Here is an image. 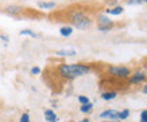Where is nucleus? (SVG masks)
Returning a JSON list of instances; mask_svg holds the SVG:
<instances>
[{"label": "nucleus", "mask_w": 147, "mask_h": 122, "mask_svg": "<svg viewBox=\"0 0 147 122\" xmlns=\"http://www.w3.org/2000/svg\"><path fill=\"white\" fill-rule=\"evenodd\" d=\"M102 8L101 4L94 1L89 3H74L58 11H53L47 15L51 22L55 23H67L76 28L85 30L92 26L93 19L100 15V9Z\"/></svg>", "instance_id": "1"}, {"label": "nucleus", "mask_w": 147, "mask_h": 122, "mask_svg": "<svg viewBox=\"0 0 147 122\" xmlns=\"http://www.w3.org/2000/svg\"><path fill=\"white\" fill-rule=\"evenodd\" d=\"M90 66L85 63H76V65H66V63H58V65H49L46 66L43 71V81L49 85L51 89L55 90L58 86V91L61 90L63 83L67 81L82 77L85 74H89Z\"/></svg>", "instance_id": "2"}, {"label": "nucleus", "mask_w": 147, "mask_h": 122, "mask_svg": "<svg viewBox=\"0 0 147 122\" xmlns=\"http://www.w3.org/2000/svg\"><path fill=\"white\" fill-rule=\"evenodd\" d=\"M0 12L9 15V16L15 17V19H42V17L46 16L42 11L28 8V7H23V5H18V4L3 5L0 8Z\"/></svg>", "instance_id": "3"}, {"label": "nucleus", "mask_w": 147, "mask_h": 122, "mask_svg": "<svg viewBox=\"0 0 147 122\" xmlns=\"http://www.w3.org/2000/svg\"><path fill=\"white\" fill-rule=\"evenodd\" d=\"M115 26V23L112 22L111 19H108L107 16H104V15H98L97 16V28L100 31H109Z\"/></svg>", "instance_id": "4"}, {"label": "nucleus", "mask_w": 147, "mask_h": 122, "mask_svg": "<svg viewBox=\"0 0 147 122\" xmlns=\"http://www.w3.org/2000/svg\"><path fill=\"white\" fill-rule=\"evenodd\" d=\"M146 81H147V73H144V71H136L128 79L129 85H138V83H143Z\"/></svg>", "instance_id": "5"}, {"label": "nucleus", "mask_w": 147, "mask_h": 122, "mask_svg": "<svg viewBox=\"0 0 147 122\" xmlns=\"http://www.w3.org/2000/svg\"><path fill=\"white\" fill-rule=\"evenodd\" d=\"M100 117L101 118H109V119H116V118H119V111L108 109V110H105V111H102V113L100 114Z\"/></svg>", "instance_id": "6"}, {"label": "nucleus", "mask_w": 147, "mask_h": 122, "mask_svg": "<svg viewBox=\"0 0 147 122\" xmlns=\"http://www.w3.org/2000/svg\"><path fill=\"white\" fill-rule=\"evenodd\" d=\"M45 119L47 122H57L58 121V117H57V114L54 113L53 110H45Z\"/></svg>", "instance_id": "7"}, {"label": "nucleus", "mask_w": 147, "mask_h": 122, "mask_svg": "<svg viewBox=\"0 0 147 122\" xmlns=\"http://www.w3.org/2000/svg\"><path fill=\"white\" fill-rule=\"evenodd\" d=\"M38 7L40 9H53L55 8V3L54 1H38Z\"/></svg>", "instance_id": "8"}, {"label": "nucleus", "mask_w": 147, "mask_h": 122, "mask_svg": "<svg viewBox=\"0 0 147 122\" xmlns=\"http://www.w3.org/2000/svg\"><path fill=\"white\" fill-rule=\"evenodd\" d=\"M105 13H108V15H120V13H123V7L117 5V7H111V8H107V9H105Z\"/></svg>", "instance_id": "9"}, {"label": "nucleus", "mask_w": 147, "mask_h": 122, "mask_svg": "<svg viewBox=\"0 0 147 122\" xmlns=\"http://www.w3.org/2000/svg\"><path fill=\"white\" fill-rule=\"evenodd\" d=\"M59 34L62 35V36H70V35L73 34V27H71V26H63V27H61Z\"/></svg>", "instance_id": "10"}, {"label": "nucleus", "mask_w": 147, "mask_h": 122, "mask_svg": "<svg viewBox=\"0 0 147 122\" xmlns=\"http://www.w3.org/2000/svg\"><path fill=\"white\" fill-rule=\"evenodd\" d=\"M116 95H117L116 91H104L101 94V98L104 101H111V99H115Z\"/></svg>", "instance_id": "11"}, {"label": "nucleus", "mask_w": 147, "mask_h": 122, "mask_svg": "<svg viewBox=\"0 0 147 122\" xmlns=\"http://www.w3.org/2000/svg\"><path fill=\"white\" fill-rule=\"evenodd\" d=\"M59 57H74L76 55V51L74 50H59V51L55 52Z\"/></svg>", "instance_id": "12"}, {"label": "nucleus", "mask_w": 147, "mask_h": 122, "mask_svg": "<svg viewBox=\"0 0 147 122\" xmlns=\"http://www.w3.org/2000/svg\"><path fill=\"white\" fill-rule=\"evenodd\" d=\"M92 109H93V105L92 103H86V105H81V113H90L92 111Z\"/></svg>", "instance_id": "13"}, {"label": "nucleus", "mask_w": 147, "mask_h": 122, "mask_svg": "<svg viewBox=\"0 0 147 122\" xmlns=\"http://www.w3.org/2000/svg\"><path fill=\"white\" fill-rule=\"evenodd\" d=\"M20 35H28V36H31V38H36V34L34 32V31H31V30H22L20 32H19Z\"/></svg>", "instance_id": "14"}, {"label": "nucleus", "mask_w": 147, "mask_h": 122, "mask_svg": "<svg viewBox=\"0 0 147 122\" xmlns=\"http://www.w3.org/2000/svg\"><path fill=\"white\" fill-rule=\"evenodd\" d=\"M127 4L135 5V4H147V0H127Z\"/></svg>", "instance_id": "15"}, {"label": "nucleus", "mask_w": 147, "mask_h": 122, "mask_svg": "<svg viewBox=\"0 0 147 122\" xmlns=\"http://www.w3.org/2000/svg\"><path fill=\"white\" fill-rule=\"evenodd\" d=\"M128 115H129L128 109H124L123 111H119V118H120V119H125V118H128Z\"/></svg>", "instance_id": "16"}, {"label": "nucleus", "mask_w": 147, "mask_h": 122, "mask_svg": "<svg viewBox=\"0 0 147 122\" xmlns=\"http://www.w3.org/2000/svg\"><path fill=\"white\" fill-rule=\"evenodd\" d=\"M78 102H80L81 105L90 103V102H89V98H88V97H85V95H80V97H78Z\"/></svg>", "instance_id": "17"}, {"label": "nucleus", "mask_w": 147, "mask_h": 122, "mask_svg": "<svg viewBox=\"0 0 147 122\" xmlns=\"http://www.w3.org/2000/svg\"><path fill=\"white\" fill-rule=\"evenodd\" d=\"M20 122H30V115L27 113L22 114V117H20Z\"/></svg>", "instance_id": "18"}, {"label": "nucleus", "mask_w": 147, "mask_h": 122, "mask_svg": "<svg viewBox=\"0 0 147 122\" xmlns=\"http://www.w3.org/2000/svg\"><path fill=\"white\" fill-rule=\"evenodd\" d=\"M140 122H147V110H143L140 114Z\"/></svg>", "instance_id": "19"}, {"label": "nucleus", "mask_w": 147, "mask_h": 122, "mask_svg": "<svg viewBox=\"0 0 147 122\" xmlns=\"http://www.w3.org/2000/svg\"><path fill=\"white\" fill-rule=\"evenodd\" d=\"M40 67H38V66H35V67H32L31 69V74H34V75H36V74H40Z\"/></svg>", "instance_id": "20"}, {"label": "nucleus", "mask_w": 147, "mask_h": 122, "mask_svg": "<svg viewBox=\"0 0 147 122\" xmlns=\"http://www.w3.org/2000/svg\"><path fill=\"white\" fill-rule=\"evenodd\" d=\"M0 38H1V39H4L5 42H8V38H7L5 35H0Z\"/></svg>", "instance_id": "21"}, {"label": "nucleus", "mask_w": 147, "mask_h": 122, "mask_svg": "<svg viewBox=\"0 0 147 122\" xmlns=\"http://www.w3.org/2000/svg\"><path fill=\"white\" fill-rule=\"evenodd\" d=\"M143 93H146V94H147V85L143 87Z\"/></svg>", "instance_id": "22"}, {"label": "nucleus", "mask_w": 147, "mask_h": 122, "mask_svg": "<svg viewBox=\"0 0 147 122\" xmlns=\"http://www.w3.org/2000/svg\"><path fill=\"white\" fill-rule=\"evenodd\" d=\"M80 122H89V119L86 118V119H82V121H80Z\"/></svg>", "instance_id": "23"}, {"label": "nucleus", "mask_w": 147, "mask_h": 122, "mask_svg": "<svg viewBox=\"0 0 147 122\" xmlns=\"http://www.w3.org/2000/svg\"><path fill=\"white\" fill-rule=\"evenodd\" d=\"M111 122H113V121H111Z\"/></svg>", "instance_id": "24"}]
</instances>
